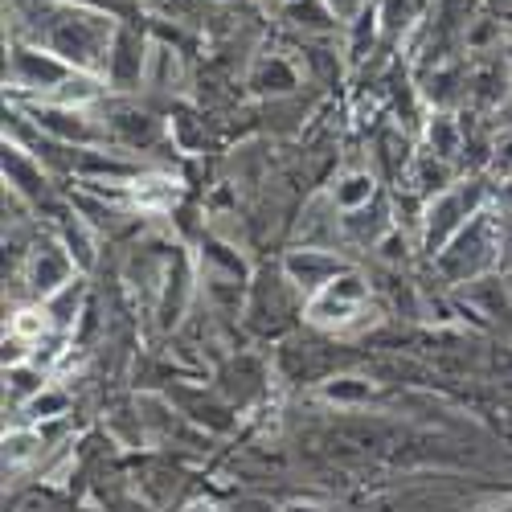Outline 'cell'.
<instances>
[{
  "instance_id": "obj_1",
  "label": "cell",
  "mask_w": 512,
  "mask_h": 512,
  "mask_svg": "<svg viewBox=\"0 0 512 512\" xmlns=\"http://www.w3.org/2000/svg\"><path fill=\"white\" fill-rule=\"evenodd\" d=\"M13 17L21 25V41L62 58L78 74L103 78L119 37V21L111 13L78 0H13Z\"/></svg>"
},
{
  "instance_id": "obj_2",
  "label": "cell",
  "mask_w": 512,
  "mask_h": 512,
  "mask_svg": "<svg viewBox=\"0 0 512 512\" xmlns=\"http://www.w3.org/2000/svg\"><path fill=\"white\" fill-rule=\"evenodd\" d=\"M504 218L488 205L484 213H476L472 222H467L447 246H443V254L435 259V267H439V275L447 279V283H459V287H467V283H480V279H488L500 263H504Z\"/></svg>"
},
{
  "instance_id": "obj_3",
  "label": "cell",
  "mask_w": 512,
  "mask_h": 512,
  "mask_svg": "<svg viewBox=\"0 0 512 512\" xmlns=\"http://www.w3.org/2000/svg\"><path fill=\"white\" fill-rule=\"evenodd\" d=\"M496 201L492 185L484 177H472V181H455L447 185L443 193H435L431 201H426L422 209V250L426 254H443V246L476 218V213H484L488 205Z\"/></svg>"
},
{
  "instance_id": "obj_4",
  "label": "cell",
  "mask_w": 512,
  "mask_h": 512,
  "mask_svg": "<svg viewBox=\"0 0 512 512\" xmlns=\"http://www.w3.org/2000/svg\"><path fill=\"white\" fill-rule=\"evenodd\" d=\"M369 308V283L349 267L340 279H332L320 295L304 304V316L324 332H345L349 324H361Z\"/></svg>"
},
{
  "instance_id": "obj_5",
  "label": "cell",
  "mask_w": 512,
  "mask_h": 512,
  "mask_svg": "<svg viewBox=\"0 0 512 512\" xmlns=\"http://www.w3.org/2000/svg\"><path fill=\"white\" fill-rule=\"evenodd\" d=\"M29 123L41 136H50L54 144L66 148H103L107 144V127L87 111V107H66V103H25L21 107Z\"/></svg>"
},
{
  "instance_id": "obj_6",
  "label": "cell",
  "mask_w": 512,
  "mask_h": 512,
  "mask_svg": "<svg viewBox=\"0 0 512 512\" xmlns=\"http://www.w3.org/2000/svg\"><path fill=\"white\" fill-rule=\"evenodd\" d=\"M78 70H70L62 58L46 54L41 46H29V41H13V54H9V82L13 91L21 95H41V103L54 99L66 82L74 78Z\"/></svg>"
},
{
  "instance_id": "obj_7",
  "label": "cell",
  "mask_w": 512,
  "mask_h": 512,
  "mask_svg": "<svg viewBox=\"0 0 512 512\" xmlns=\"http://www.w3.org/2000/svg\"><path fill=\"white\" fill-rule=\"evenodd\" d=\"M345 271H349V259H340L336 250H320V246H300L283 259V279L291 283V291L300 295L304 304Z\"/></svg>"
},
{
  "instance_id": "obj_8",
  "label": "cell",
  "mask_w": 512,
  "mask_h": 512,
  "mask_svg": "<svg viewBox=\"0 0 512 512\" xmlns=\"http://www.w3.org/2000/svg\"><path fill=\"white\" fill-rule=\"evenodd\" d=\"M70 279H78V263L70 259V250L62 242H41L29 254V267H25V283L37 300H50L54 291H62Z\"/></svg>"
},
{
  "instance_id": "obj_9",
  "label": "cell",
  "mask_w": 512,
  "mask_h": 512,
  "mask_svg": "<svg viewBox=\"0 0 512 512\" xmlns=\"http://www.w3.org/2000/svg\"><path fill=\"white\" fill-rule=\"evenodd\" d=\"M148 54H152V46H144V37L119 25V37L111 46L103 82H111V91H136L140 82L148 78Z\"/></svg>"
},
{
  "instance_id": "obj_10",
  "label": "cell",
  "mask_w": 512,
  "mask_h": 512,
  "mask_svg": "<svg viewBox=\"0 0 512 512\" xmlns=\"http://www.w3.org/2000/svg\"><path fill=\"white\" fill-rule=\"evenodd\" d=\"M103 127H107V140L123 148H152L160 140V119L132 103H111L103 111Z\"/></svg>"
},
{
  "instance_id": "obj_11",
  "label": "cell",
  "mask_w": 512,
  "mask_h": 512,
  "mask_svg": "<svg viewBox=\"0 0 512 512\" xmlns=\"http://www.w3.org/2000/svg\"><path fill=\"white\" fill-rule=\"evenodd\" d=\"M5 185H9L13 197H25V201H46L50 197V181H46V173H41V160L29 156L17 144H5Z\"/></svg>"
},
{
  "instance_id": "obj_12",
  "label": "cell",
  "mask_w": 512,
  "mask_h": 512,
  "mask_svg": "<svg viewBox=\"0 0 512 512\" xmlns=\"http://www.w3.org/2000/svg\"><path fill=\"white\" fill-rule=\"evenodd\" d=\"M41 308H46V316H50V324H54V332H74V324H78V316L87 312V279H70L62 291H54L50 300H41Z\"/></svg>"
},
{
  "instance_id": "obj_13",
  "label": "cell",
  "mask_w": 512,
  "mask_h": 512,
  "mask_svg": "<svg viewBox=\"0 0 512 512\" xmlns=\"http://www.w3.org/2000/svg\"><path fill=\"white\" fill-rule=\"evenodd\" d=\"M422 152H431V156H439L447 164L463 152V127H459V119L451 111H435L431 119H426V148Z\"/></svg>"
},
{
  "instance_id": "obj_14",
  "label": "cell",
  "mask_w": 512,
  "mask_h": 512,
  "mask_svg": "<svg viewBox=\"0 0 512 512\" xmlns=\"http://www.w3.org/2000/svg\"><path fill=\"white\" fill-rule=\"evenodd\" d=\"M328 201L336 205V213H357V209H365V205L377 201V181L369 173H345V177L332 185Z\"/></svg>"
},
{
  "instance_id": "obj_15",
  "label": "cell",
  "mask_w": 512,
  "mask_h": 512,
  "mask_svg": "<svg viewBox=\"0 0 512 512\" xmlns=\"http://www.w3.org/2000/svg\"><path fill=\"white\" fill-rule=\"evenodd\" d=\"M287 21L300 25L304 33H332L340 17L332 13L328 0H291V5H287Z\"/></svg>"
},
{
  "instance_id": "obj_16",
  "label": "cell",
  "mask_w": 512,
  "mask_h": 512,
  "mask_svg": "<svg viewBox=\"0 0 512 512\" xmlns=\"http://www.w3.org/2000/svg\"><path fill=\"white\" fill-rule=\"evenodd\" d=\"M426 5L431 0H381V29L386 33H406L414 21H422V13H426Z\"/></svg>"
},
{
  "instance_id": "obj_17",
  "label": "cell",
  "mask_w": 512,
  "mask_h": 512,
  "mask_svg": "<svg viewBox=\"0 0 512 512\" xmlns=\"http://www.w3.org/2000/svg\"><path fill=\"white\" fill-rule=\"evenodd\" d=\"M320 394L328 402H336V406H361V402L373 398V386H369L365 377H332V381H324Z\"/></svg>"
},
{
  "instance_id": "obj_18",
  "label": "cell",
  "mask_w": 512,
  "mask_h": 512,
  "mask_svg": "<svg viewBox=\"0 0 512 512\" xmlns=\"http://www.w3.org/2000/svg\"><path fill=\"white\" fill-rule=\"evenodd\" d=\"M254 91H263V95H287V91H295V70L283 58L263 62L259 74H254Z\"/></svg>"
},
{
  "instance_id": "obj_19",
  "label": "cell",
  "mask_w": 512,
  "mask_h": 512,
  "mask_svg": "<svg viewBox=\"0 0 512 512\" xmlns=\"http://www.w3.org/2000/svg\"><path fill=\"white\" fill-rule=\"evenodd\" d=\"M62 246L70 250V259H74L78 267H91V263H95V238H91V226H87V222L74 218V226H66Z\"/></svg>"
},
{
  "instance_id": "obj_20",
  "label": "cell",
  "mask_w": 512,
  "mask_h": 512,
  "mask_svg": "<svg viewBox=\"0 0 512 512\" xmlns=\"http://www.w3.org/2000/svg\"><path fill=\"white\" fill-rule=\"evenodd\" d=\"M488 173H492L496 181H508V177H512V127H504V136L492 144Z\"/></svg>"
},
{
  "instance_id": "obj_21",
  "label": "cell",
  "mask_w": 512,
  "mask_h": 512,
  "mask_svg": "<svg viewBox=\"0 0 512 512\" xmlns=\"http://www.w3.org/2000/svg\"><path fill=\"white\" fill-rule=\"evenodd\" d=\"M29 410H33V418H54L58 410H66V398L54 390H41L37 398H29Z\"/></svg>"
},
{
  "instance_id": "obj_22",
  "label": "cell",
  "mask_w": 512,
  "mask_h": 512,
  "mask_svg": "<svg viewBox=\"0 0 512 512\" xmlns=\"http://www.w3.org/2000/svg\"><path fill=\"white\" fill-rule=\"evenodd\" d=\"M488 17L500 29H512V0H488Z\"/></svg>"
},
{
  "instance_id": "obj_23",
  "label": "cell",
  "mask_w": 512,
  "mask_h": 512,
  "mask_svg": "<svg viewBox=\"0 0 512 512\" xmlns=\"http://www.w3.org/2000/svg\"><path fill=\"white\" fill-rule=\"evenodd\" d=\"M496 115H500V123H504V127H512V87H508V95H504V103H500V111H496Z\"/></svg>"
},
{
  "instance_id": "obj_24",
  "label": "cell",
  "mask_w": 512,
  "mask_h": 512,
  "mask_svg": "<svg viewBox=\"0 0 512 512\" xmlns=\"http://www.w3.org/2000/svg\"><path fill=\"white\" fill-rule=\"evenodd\" d=\"M283 512H324V508H316V504H291V508H283Z\"/></svg>"
},
{
  "instance_id": "obj_25",
  "label": "cell",
  "mask_w": 512,
  "mask_h": 512,
  "mask_svg": "<svg viewBox=\"0 0 512 512\" xmlns=\"http://www.w3.org/2000/svg\"><path fill=\"white\" fill-rule=\"evenodd\" d=\"M504 58H508V66H512V46H508V54H504Z\"/></svg>"
},
{
  "instance_id": "obj_26",
  "label": "cell",
  "mask_w": 512,
  "mask_h": 512,
  "mask_svg": "<svg viewBox=\"0 0 512 512\" xmlns=\"http://www.w3.org/2000/svg\"><path fill=\"white\" fill-rule=\"evenodd\" d=\"M508 291H512V279H508Z\"/></svg>"
}]
</instances>
